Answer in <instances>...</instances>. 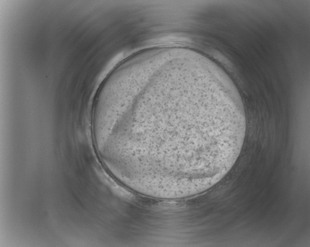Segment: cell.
<instances>
[{"label": "cell", "instance_id": "1", "mask_svg": "<svg viewBox=\"0 0 310 247\" xmlns=\"http://www.w3.org/2000/svg\"><path fill=\"white\" fill-rule=\"evenodd\" d=\"M104 120L113 156L152 181L184 182L212 175L232 161L246 120L210 90L188 107L121 104Z\"/></svg>", "mask_w": 310, "mask_h": 247}]
</instances>
